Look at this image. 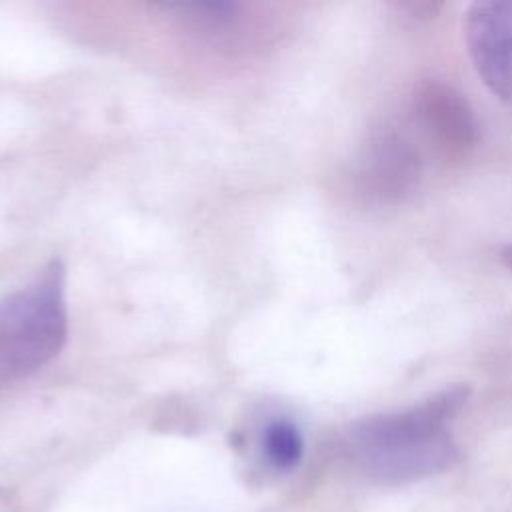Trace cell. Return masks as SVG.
<instances>
[{
  "instance_id": "cell-5",
  "label": "cell",
  "mask_w": 512,
  "mask_h": 512,
  "mask_svg": "<svg viewBox=\"0 0 512 512\" xmlns=\"http://www.w3.org/2000/svg\"><path fill=\"white\" fill-rule=\"evenodd\" d=\"M502 260H504V264L512 270V246L504 248V252H502Z\"/></svg>"
},
{
  "instance_id": "cell-1",
  "label": "cell",
  "mask_w": 512,
  "mask_h": 512,
  "mask_svg": "<svg viewBox=\"0 0 512 512\" xmlns=\"http://www.w3.org/2000/svg\"><path fill=\"white\" fill-rule=\"evenodd\" d=\"M460 400V392H448L410 410L366 418L350 430L348 450L380 482L398 484L436 474L456 458L446 418Z\"/></svg>"
},
{
  "instance_id": "cell-4",
  "label": "cell",
  "mask_w": 512,
  "mask_h": 512,
  "mask_svg": "<svg viewBox=\"0 0 512 512\" xmlns=\"http://www.w3.org/2000/svg\"><path fill=\"white\" fill-rule=\"evenodd\" d=\"M262 446L268 460L282 470L296 466L302 458V436L288 420H272L264 428Z\"/></svg>"
},
{
  "instance_id": "cell-3",
  "label": "cell",
  "mask_w": 512,
  "mask_h": 512,
  "mask_svg": "<svg viewBox=\"0 0 512 512\" xmlns=\"http://www.w3.org/2000/svg\"><path fill=\"white\" fill-rule=\"evenodd\" d=\"M464 40L482 82L512 108V0L472 4Z\"/></svg>"
},
{
  "instance_id": "cell-2",
  "label": "cell",
  "mask_w": 512,
  "mask_h": 512,
  "mask_svg": "<svg viewBox=\"0 0 512 512\" xmlns=\"http://www.w3.org/2000/svg\"><path fill=\"white\" fill-rule=\"evenodd\" d=\"M64 286V268L52 262L28 286L0 300V386L30 376L64 346Z\"/></svg>"
}]
</instances>
